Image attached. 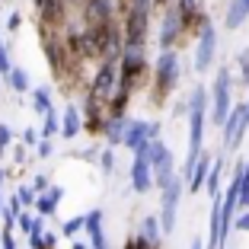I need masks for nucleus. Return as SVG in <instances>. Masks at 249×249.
Returning <instances> with one entry per match:
<instances>
[{"label": "nucleus", "instance_id": "obj_7", "mask_svg": "<svg viewBox=\"0 0 249 249\" xmlns=\"http://www.w3.org/2000/svg\"><path fill=\"white\" fill-rule=\"evenodd\" d=\"M131 185L134 192H150V185H154V173H150V157H147V147L144 150H138V157H134L131 163Z\"/></svg>", "mask_w": 249, "mask_h": 249}, {"label": "nucleus", "instance_id": "obj_21", "mask_svg": "<svg viewBox=\"0 0 249 249\" xmlns=\"http://www.w3.org/2000/svg\"><path fill=\"white\" fill-rule=\"evenodd\" d=\"M83 227H87V217H71V220H64V227H61V233H64V236H71V240H73V236L80 233Z\"/></svg>", "mask_w": 249, "mask_h": 249}, {"label": "nucleus", "instance_id": "obj_11", "mask_svg": "<svg viewBox=\"0 0 249 249\" xmlns=\"http://www.w3.org/2000/svg\"><path fill=\"white\" fill-rule=\"evenodd\" d=\"M246 19H249V0H230L227 13H224V22H227V29H240Z\"/></svg>", "mask_w": 249, "mask_h": 249}, {"label": "nucleus", "instance_id": "obj_6", "mask_svg": "<svg viewBox=\"0 0 249 249\" xmlns=\"http://www.w3.org/2000/svg\"><path fill=\"white\" fill-rule=\"evenodd\" d=\"M243 128H246V106H236L224 122V150H236L243 141Z\"/></svg>", "mask_w": 249, "mask_h": 249}, {"label": "nucleus", "instance_id": "obj_30", "mask_svg": "<svg viewBox=\"0 0 249 249\" xmlns=\"http://www.w3.org/2000/svg\"><path fill=\"white\" fill-rule=\"evenodd\" d=\"M240 208H249V182L243 179V189H240Z\"/></svg>", "mask_w": 249, "mask_h": 249}, {"label": "nucleus", "instance_id": "obj_33", "mask_svg": "<svg viewBox=\"0 0 249 249\" xmlns=\"http://www.w3.org/2000/svg\"><path fill=\"white\" fill-rule=\"evenodd\" d=\"M3 249H16V243H13V233H10V230L3 233Z\"/></svg>", "mask_w": 249, "mask_h": 249}, {"label": "nucleus", "instance_id": "obj_4", "mask_svg": "<svg viewBox=\"0 0 249 249\" xmlns=\"http://www.w3.org/2000/svg\"><path fill=\"white\" fill-rule=\"evenodd\" d=\"M182 198V179H173L169 185H163V205H160V230L173 233L176 230V208Z\"/></svg>", "mask_w": 249, "mask_h": 249}, {"label": "nucleus", "instance_id": "obj_27", "mask_svg": "<svg viewBox=\"0 0 249 249\" xmlns=\"http://www.w3.org/2000/svg\"><path fill=\"white\" fill-rule=\"evenodd\" d=\"M10 141H13L10 128H7V124H0V150H3V147H10Z\"/></svg>", "mask_w": 249, "mask_h": 249}, {"label": "nucleus", "instance_id": "obj_22", "mask_svg": "<svg viewBox=\"0 0 249 249\" xmlns=\"http://www.w3.org/2000/svg\"><path fill=\"white\" fill-rule=\"evenodd\" d=\"M48 109H52V93L42 87V89H36V112H42V115H45Z\"/></svg>", "mask_w": 249, "mask_h": 249}, {"label": "nucleus", "instance_id": "obj_8", "mask_svg": "<svg viewBox=\"0 0 249 249\" xmlns=\"http://www.w3.org/2000/svg\"><path fill=\"white\" fill-rule=\"evenodd\" d=\"M179 80V54L163 52L160 61H157V87L160 89H173Z\"/></svg>", "mask_w": 249, "mask_h": 249}, {"label": "nucleus", "instance_id": "obj_34", "mask_svg": "<svg viewBox=\"0 0 249 249\" xmlns=\"http://www.w3.org/2000/svg\"><path fill=\"white\" fill-rule=\"evenodd\" d=\"M36 189L45 192V189H48V179H45V176H36Z\"/></svg>", "mask_w": 249, "mask_h": 249}, {"label": "nucleus", "instance_id": "obj_1", "mask_svg": "<svg viewBox=\"0 0 249 249\" xmlns=\"http://www.w3.org/2000/svg\"><path fill=\"white\" fill-rule=\"evenodd\" d=\"M205 112H208V96L198 87L189 96V160H185V176H192L198 157H201V141H205Z\"/></svg>", "mask_w": 249, "mask_h": 249}, {"label": "nucleus", "instance_id": "obj_5", "mask_svg": "<svg viewBox=\"0 0 249 249\" xmlns=\"http://www.w3.org/2000/svg\"><path fill=\"white\" fill-rule=\"evenodd\" d=\"M214 52H217V32H214L211 22L201 26V38L195 45V71H208L214 61Z\"/></svg>", "mask_w": 249, "mask_h": 249}, {"label": "nucleus", "instance_id": "obj_20", "mask_svg": "<svg viewBox=\"0 0 249 249\" xmlns=\"http://www.w3.org/2000/svg\"><path fill=\"white\" fill-rule=\"evenodd\" d=\"M10 87H13L16 93L29 89V73H26V71H19V67H13V71H10Z\"/></svg>", "mask_w": 249, "mask_h": 249}, {"label": "nucleus", "instance_id": "obj_23", "mask_svg": "<svg viewBox=\"0 0 249 249\" xmlns=\"http://www.w3.org/2000/svg\"><path fill=\"white\" fill-rule=\"evenodd\" d=\"M58 131V115H54V109H48L45 112V124H42V138L48 141V134H54Z\"/></svg>", "mask_w": 249, "mask_h": 249}, {"label": "nucleus", "instance_id": "obj_14", "mask_svg": "<svg viewBox=\"0 0 249 249\" xmlns=\"http://www.w3.org/2000/svg\"><path fill=\"white\" fill-rule=\"evenodd\" d=\"M112 87H115V67H112V61H106V64H103V71H99V77H96L93 93L106 96V93H112Z\"/></svg>", "mask_w": 249, "mask_h": 249}, {"label": "nucleus", "instance_id": "obj_32", "mask_svg": "<svg viewBox=\"0 0 249 249\" xmlns=\"http://www.w3.org/2000/svg\"><path fill=\"white\" fill-rule=\"evenodd\" d=\"M112 160H115L112 150H106V154H103V169H106V173H112Z\"/></svg>", "mask_w": 249, "mask_h": 249}, {"label": "nucleus", "instance_id": "obj_35", "mask_svg": "<svg viewBox=\"0 0 249 249\" xmlns=\"http://www.w3.org/2000/svg\"><path fill=\"white\" fill-rule=\"evenodd\" d=\"M22 138H26V144H36V138H38V131H22Z\"/></svg>", "mask_w": 249, "mask_h": 249}, {"label": "nucleus", "instance_id": "obj_38", "mask_svg": "<svg viewBox=\"0 0 249 249\" xmlns=\"http://www.w3.org/2000/svg\"><path fill=\"white\" fill-rule=\"evenodd\" d=\"M0 182H3V173H0Z\"/></svg>", "mask_w": 249, "mask_h": 249}, {"label": "nucleus", "instance_id": "obj_9", "mask_svg": "<svg viewBox=\"0 0 249 249\" xmlns=\"http://www.w3.org/2000/svg\"><path fill=\"white\" fill-rule=\"evenodd\" d=\"M144 29H147V0H138L131 10V16H128V42L131 45H141V38H144Z\"/></svg>", "mask_w": 249, "mask_h": 249}, {"label": "nucleus", "instance_id": "obj_13", "mask_svg": "<svg viewBox=\"0 0 249 249\" xmlns=\"http://www.w3.org/2000/svg\"><path fill=\"white\" fill-rule=\"evenodd\" d=\"M179 26H182V16L176 13V10H169L166 19H163V32H160V45L169 52V45H173V38L179 36Z\"/></svg>", "mask_w": 249, "mask_h": 249}, {"label": "nucleus", "instance_id": "obj_37", "mask_svg": "<svg viewBox=\"0 0 249 249\" xmlns=\"http://www.w3.org/2000/svg\"><path fill=\"white\" fill-rule=\"evenodd\" d=\"M0 214H3V201H0Z\"/></svg>", "mask_w": 249, "mask_h": 249}, {"label": "nucleus", "instance_id": "obj_2", "mask_svg": "<svg viewBox=\"0 0 249 249\" xmlns=\"http://www.w3.org/2000/svg\"><path fill=\"white\" fill-rule=\"evenodd\" d=\"M147 157H150V173H154V185H169L173 179H176V173H173V166H176V160H173V154H169V147L160 144V141H150L147 144Z\"/></svg>", "mask_w": 249, "mask_h": 249}, {"label": "nucleus", "instance_id": "obj_26", "mask_svg": "<svg viewBox=\"0 0 249 249\" xmlns=\"http://www.w3.org/2000/svg\"><path fill=\"white\" fill-rule=\"evenodd\" d=\"M240 73H243V80H249V48L240 54Z\"/></svg>", "mask_w": 249, "mask_h": 249}, {"label": "nucleus", "instance_id": "obj_16", "mask_svg": "<svg viewBox=\"0 0 249 249\" xmlns=\"http://www.w3.org/2000/svg\"><path fill=\"white\" fill-rule=\"evenodd\" d=\"M61 198H64V189H61V185H52L48 195L38 198V214H54V208H58Z\"/></svg>", "mask_w": 249, "mask_h": 249}, {"label": "nucleus", "instance_id": "obj_25", "mask_svg": "<svg viewBox=\"0 0 249 249\" xmlns=\"http://www.w3.org/2000/svg\"><path fill=\"white\" fill-rule=\"evenodd\" d=\"M233 227H236V230H243V233H246V230H249V211H243L240 217H233Z\"/></svg>", "mask_w": 249, "mask_h": 249}, {"label": "nucleus", "instance_id": "obj_19", "mask_svg": "<svg viewBox=\"0 0 249 249\" xmlns=\"http://www.w3.org/2000/svg\"><path fill=\"white\" fill-rule=\"evenodd\" d=\"M220 163H214L211 166V176H208V182H205V189H208V195L211 198H220Z\"/></svg>", "mask_w": 249, "mask_h": 249}, {"label": "nucleus", "instance_id": "obj_17", "mask_svg": "<svg viewBox=\"0 0 249 249\" xmlns=\"http://www.w3.org/2000/svg\"><path fill=\"white\" fill-rule=\"evenodd\" d=\"M124 134H128V122H124L122 115H118V118H112V122L106 124V138H109L112 144H122V141H124Z\"/></svg>", "mask_w": 249, "mask_h": 249}, {"label": "nucleus", "instance_id": "obj_12", "mask_svg": "<svg viewBox=\"0 0 249 249\" xmlns=\"http://www.w3.org/2000/svg\"><path fill=\"white\" fill-rule=\"evenodd\" d=\"M208 176H211V157H198V163H195V169H192V176H189V189L192 192H201V185L208 182Z\"/></svg>", "mask_w": 249, "mask_h": 249}, {"label": "nucleus", "instance_id": "obj_24", "mask_svg": "<svg viewBox=\"0 0 249 249\" xmlns=\"http://www.w3.org/2000/svg\"><path fill=\"white\" fill-rule=\"evenodd\" d=\"M198 10V0H179V16H192Z\"/></svg>", "mask_w": 249, "mask_h": 249}, {"label": "nucleus", "instance_id": "obj_28", "mask_svg": "<svg viewBox=\"0 0 249 249\" xmlns=\"http://www.w3.org/2000/svg\"><path fill=\"white\" fill-rule=\"evenodd\" d=\"M13 67H10V58H7V48L0 45V73H10Z\"/></svg>", "mask_w": 249, "mask_h": 249}, {"label": "nucleus", "instance_id": "obj_39", "mask_svg": "<svg viewBox=\"0 0 249 249\" xmlns=\"http://www.w3.org/2000/svg\"><path fill=\"white\" fill-rule=\"evenodd\" d=\"M38 3H45V0H38Z\"/></svg>", "mask_w": 249, "mask_h": 249}, {"label": "nucleus", "instance_id": "obj_31", "mask_svg": "<svg viewBox=\"0 0 249 249\" xmlns=\"http://www.w3.org/2000/svg\"><path fill=\"white\" fill-rule=\"evenodd\" d=\"M38 157H52V141H42L38 144Z\"/></svg>", "mask_w": 249, "mask_h": 249}, {"label": "nucleus", "instance_id": "obj_3", "mask_svg": "<svg viewBox=\"0 0 249 249\" xmlns=\"http://www.w3.org/2000/svg\"><path fill=\"white\" fill-rule=\"evenodd\" d=\"M230 112H233V106H230V71H227V67H220L217 80H214V106H211L214 124L224 128V122H227Z\"/></svg>", "mask_w": 249, "mask_h": 249}, {"label": "nucleus", "instance_id": "obj_29", "mask_svg": "<svg viewBox=\"0 0 249 249\" xmlns=\"http://www.w3.org/2000/svg\"><path fill=\"white\" fill-rule=\"evenodd\" d=\"M16 201H19V205H32V201H36V195H32L29 189H19V195H16Z\"/></svg>", "mask_w": 249, "mask_h": 249}, {"label": "nucleus", "instance_id": "obj_36", "mask_svg": "<svg viewBox=\"0 0 249 249\" xmlns=\"http://www.w3.org/2000/svg\"><path fill=\"white\" fill-rule=\"evenodd\" d=\"M246 128H249V106H246Z\"/></svg>", "mask_w": 249, "mask_h": 249}, {"label": "nucleus", "instance_id": "obj_18", "mask_svg": "<svg viewBox=\"0 0 249 249\" xmlns=\"http://www.w3.org/2000/svg\"><path fill=\"white\" fill-rule=\"evenodd\" d=\"M160 233H163V230H160V220H157V217H144V224H141V240L154 246V243L160 240Z\"/></svg>", "mask_w": 249, "mask_h": 249}, {"label": "nucleus", "instance_id": "obj_10", "mask_svg": "<svg viewBox=\"0 0 249 249\" xmlns=\"http://www.w3.org/2000/svg\"><path fill=\"white\" fill-rule=\"evenodd\" d=\"M150 144V124L147 122H128V134H124V147H131L134 154Z\"/></svg>", "mask_w": 249, "mask_h": 249}, {"label": "nucleus", "instance_id": "obj_15", "mask_svg": "<svg viewBox=\"0 0 249 249\" xmlns=\"http://www.w3.org/2000/svg\"><path fill=\"white\" fill-rule=\"evenodd\" d=\"M77 131H80V109H77V106H67L64 118H61V134H64V138H73Z\"/></svg>", "mask_w": 249, "mask_h": 249}]
</instances>
